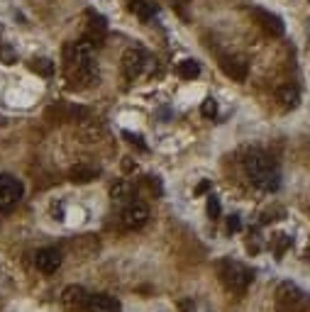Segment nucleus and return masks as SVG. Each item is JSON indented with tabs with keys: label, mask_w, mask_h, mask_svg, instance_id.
Instances as JSON below:
<instances>
[{
	"label": "nucleus",
	"mask_w": 310,
	"mask_h": 312,
	"mask_svg": "<svg viewBox=\"0 0 310 312\" xmlns=\"http://www.w3.org/2000/svg\"><path fill=\"white\" fill-rule=\"evenodd\" d=\"M244 168H247V173H249V178H252V183L256 188L274 193L281 186V176H279L276 163L271 161L267 154H261V151H252L244 159Z\"/></svg>",
	"instance_id": "obj_1"
},
{
	"label": "nucleus",
	"mask_w": 310,
	"mask_h": 312,
	"mask_svg": "<svg viewBox=\"0 0 310 312\" xmlns=\"http://www.w3.org/2000/svg\"><path fill=\"white\" fill-rule=\"evenodd\" d=\"M69 66L76 71L78 81L91 83L93 78H98V66H96V47L88 39L73 41L69 54Z\"/></svg>",
	"instance_id": "obj_2"
},
{
	"label": "nucleus",
	"mask_w": 310,
	"mask_h": 312,
	"mask_svg": "<svg viewBox=\"0 0 310 312\" xmlns=\"http://www.w3.org/2000/svg\"><path fill=\"white\" fill-rule=\"evenodd\" d=\"M254 273L249 269H244L237 261H223L220 263V281L225 283L227 290H244L252 283Z\"/></svg>",
	"instance_id": "obj_3"
},
{
	"label": "nucleus",
	"mask_w": 310,
	"mask_h": 312,
	"mask_svg": "<svg viewBox=\"0 0 310 312\" xmlns=\"http://www.w3.org/2000/svg\"><path fill=\"white\" fill-rule=\"evenodd\" d=\"M276 302L281 305L283 310L288 312H296V310H303L305 305H308V298H305V293L298 288L296 283H281L276 288Z\"/></svg>",
	"instance_id": "obj_4"
},
{
	"label": "nucleus",
	"mask_w": 310,
	"mask_h": 312,
	"mask_svg": "<svg viewBox=\"0 0 310 312\" xmlns=\"http://www.w3.org/2000/svg\"><path fill=\"white\" fill-rule=\"evenodd\" d=\"M147 219H149V207L140 200H132V203H127L122 207V212H120V225L125 227V230H140L147 225Z\"/></svg>",
	"instance_id": "obj_5"
},
{
	"label": "nucleus",
	"mask_w": 310,
	"mask_h": 312,
	"mask_svg": "<svg viewBox=\"0 0 310 312\" xmlns=\"http://www.w3.org/2000/svg\"><path fill=\"white\" fill-rule=\"evenodd\" d=\"M22 183L10 173H0V207H10L22 198Z\"/></svg>",
	"instance_id": "obj_6"
},
{
	"label": "nucleus",
	"mask_w": 310,
	"mask_h": 312,
	"mask_svg": "<svg viewBox=\"0 0 310 312\" xmlns=\"http://www.w3.org/2000/svg\"><path fill=\"white\" fill-rule=\"evenodd\" d=\"M88 290L81 288V285H66L64 290H61V305L71 312H78V310H85V305H88Z\"/></svg>",
	"instance_id": "obj_7"
},
{
	"label": "nucleus",
	"mask_w": 310,
	"mask_h": 312,
	"mask_svg": "<svg viewBox=\"0 0 310 312\" xmlns=\"http://www.w3.org/2000/svg\"><path fill=\"white\" fill-rule=\"evenodd\" d=\"M147 64V54L142 52L140 47H129L125 54H122V71H125L127 78H137L142 73V68Z\"/></svg>",
	"instance_id": "obj_8"
},
{
	"label": "nucleus",
	"mask_w": 310,
	"mask_h": 312,
	"mask_svg": "<svg viewBox=\"0 0 310 312\" xmlns=\"http://www.w3.org/2000/svg\"><path fill=\"white\" fill-rule=\"evenodd\" d=\"M220 68L225 71L227 78H232V81H247V73H249V66H247V61L240 59V56H225L223 61H220Z\"/></svg>",
	"instance_id": "obj_9"
},
{
	"label": "nucleus",
	"mask_w": 310,
	"mask_h": 312,
	"mask_svg": "<svg viewBox=\"0 0 310 312\" xmlns=\"http://www.w3.org/2000/svg\"><path fill=\"white\" fill-rule=\"evenodd\" d=\"M254 17L261 22V27L267 29L269 34H274V37H281L283 29H286V25H283V20L279 17V15L269 13V10H261V8H254Z\"/></svg>",
	"instance_id": "obj_10"
},
{
	"label": "nucleus",
	"mask_w": 310,
	"mask_h": 312,
	"mask_svg": "<svg viewBox=\"0 0 310 312\" xmlns=\"http://www.w3.org/2000/svg\"><path fill=\"white\" fill-rule=\"evenodd\" d=\"M34 266L42 273H54L61 266V254L57 249H42L34 254Z\"/></svg>",
	"instance_id": "obj_11"
},
{
	"label": "nucleus",
	"mask_w": 310,
	"mask_h": 312,
	"mask_svg": "<svg viewBox=\"0 0 310 312\" xmlns=\"http://www.w3.org/2000/svg\"><path fill=\"white\" fill-rule=\"evenodd\" d=\"M85 310L88 312H122V305L115 298H110V295H91Z\"/></svg>",
	"instance_id": "obj_12"
},
{
	"label": "nucleus",
	"mask_w": 310,
	"mask_h": 312,
	"mask_svg": "<svg viewBox=\"0 0 310 312\" xmlns=\"http://www.w3.org/2000/svg\"><path fill=\"white\" fill-rule=\"evenodd\" d=\"M105 32H108V22H105V17L96 15L93 22H91V27H88V41H91L93 47H100L103 39H105Z\"/></svg>",
	"instance_id": "obj_13"
},
{
	"label": "nucleus",
	"mask_w": 310,
	"mask_h": 312,
	"mask_svg": "<svg viewBox=\"0 0 310 312\" xmlns=\"http://www.w3.org/2000/svg\"><path fill=\"white\" fill-rule=\"evenodd\" d=\"M129 10L137 15L140 20H152L156 13V5L149 0H129Z\"/></svg>",
	"instance_id": "obj_14"
},
{
	"label": "nucleus",
	"mask_w": 310,
	"mask_h": 312,
	"mask_svg": "<svg viewBox=\"0 0 310 312\" xmlns=\"http://www.w3.org/2000/svg\"><path fill=\"white\" fill-rule=\"evenodd\" d=\"M279 100H281V105L286 110L298 108V100H300L298 88H293V85H286V88H281V91H279Z\"/></svg>",
	"instance_id": "obj_15"
},
{
	"label": "nucleus",
	"mask_w": 310,
	"mask_h": 312,
	"mask_svg": "<svg viewBox=\"0 0 310 312\" xmlns=\"http://www.w3.org/2000/svg\"><path fill=\"white\" fill-rule=\"evenodd\" d=\"M176 71H179L181 78H188V81H191V78H196L198 73H200V64H198L196 59H184V61H179V68H176Z\"/></svg>",
	"instance_id": "obj_16"
},
{
	"label": "nucleus",
	"mask_w": 310,
	"mask_h": 312,
	"mask_svg": "<svg viewBox=\"0 0 310 312\" xmlns=\"http://www.w3.org/2000/svg\"><path fill=\"white\" fill-rule=\"evenodd\" d=\"M96 176H98V168H91V166H76L71 171V181L73 183H88V181H93Z\"/></svg>",
	"instance_id": "obj_17"
},
{
	"label": "nucleus",
	"mask_w": 310,
	"mask_h": 312,
	"mask_svg": "<svg viewBox=\"0 0 310 312\" xmlns=\"http://www.w3.org/2000/svg\"><path fill=\"white\" fill-rule=\"evenodd\" d=\"M29 68L34 73H39V76H52L54 73V61H49V59H34V61H29Z\"/></svg>",
	"instance_id": "obj_18"
},
{
	"label": "nucleus",
	"mask_w": 310,
	"mask_h": 312,
	"mask_svg": "<svg viewBox=\"0 0 310 312\" xmlns=\"http://www.w3.org/2000/svg\"><path fill=\"white\" fill-rule=\"evenodd\" d=\"M181 312H212V307L203 300H184L181 302Z\"/></svg>",
	"instance_id": "obj_19"
},
{
	"label": "nucleus",
	"mask_w": 310,
	"mask_h": 312,
	"mask_svg": "<svg viewBox=\"0 0 310 312\" xmlns=\"http://www.w3.org/2000/svg\"><path fill=\"white\" fill-rule=\"evenodd\" d=\"M129 193H132V186H129V183H125V181H120V183H117V186H113V190H110L113 200H117V203H122L125 198H129Z\"/></svg>",
	"instance_id": "obj_20"
},
{
	"label": "nucleus",
	"mask_w": 310,
	"mask_h": 312,
	"mask_svg": "<svg viewBox=\"0 0 310 312\" xmlns=\"http://www.w3.org/2000/svg\"><path fill=\"white\" fill-rule=\"evenodd\" d=\"M200 112H203V117L212 120V117L217 115V103H215L212 98H205V100H203V105H200Z\"/></svg>",
	"instance_id": "obj_21"
},
{
	"label": "nucleus",
	"mask_w": 310,
	"mask_h": 312,
	"mask_svg": "<svg viewBox=\"0 0 310 312\" xmlns=\"http://www.w3.org/2000/svg\"><path fill=\"white\" fill-rule=\"evenodd\" d=\"M208 215H210V217H217V215H220V200H217L215 195L208 198Z\"/></svg>",
	"instance_id": "obj_22"
},
{
	"label": "nucleus",
	"mask_w": 310,
	"mask_h": 312,
	"mask_svg": "<svg viewBox=\"0 0 310 312\" xmlns=\"http://www.w3.org/2000/svg\"><path fill=\"white\" fill-rule=\"evenodd\" d=\"M125 137L129 139V142H132V144H137V147H142V149H144V144H142V139L137 135H129V132H125Z\"/></svg>",
	"instance_id": "obj_23"
},
{
	"label": "nucleus",
	"mask_w": 310,
	"mask_h": 312,
	"mask_svg": "<svg viewBox=\"0 0 310 312\" xmlns=\"http://www.w3.org/2000/svg\"><path fill=\"white\" fill-rule=\"evenodd\" d=\"M208 188H210V181H203V183H200V186L196 188V193H205Z\"/></svg>",
	"instance_id": "obj_24"
},
{
	"label": "nucleus",
	"mask_w": 310,
	"mask_h": 312,
	"mask_svg": "<svg viewBox=\"0 0 310 312\" xmlns=\"http://www.w3.org/2000/svg\"><path fill=\"white\" fill-rule=\"evenodd\" d=\"M230 230H240V219L237 217H230Z\"/></svg>",
	"instance_id": "obj_25"
},
{
	"label": "nucleus",
	"mask_w": 310,
	"mask_h": 312,
	"mask_svg": "<svg viewBox=\"0 0 310 312\" xmlns=\"http://www.w3.org/2000/svg\"><path fill=\"white\" fill-rule=\"evenodd\" d=\"M308 258H310V249H308Z\"/></svg>",
	"instance_id": "obj_26"
},
{
	"label": "nucleus",
	"mask_w": 310,
	"mask_h": 312,
	"mask_svg": "<svg viewBox=\"0 0 310 312\" xmlns=\"http://www.w3.org/2000/svg\"><path fill=\"white\" fill-rule=\"evenodd\" d=\"M179 3H186V0H179Z\"/></svg>",
	"instance_id": "obj_27"
}]
</instances>
